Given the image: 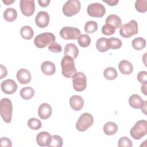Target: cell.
I'll return each instance as SVG.
<instances>
[{
    "label": "cell",
    "instance_id": "6da1fadb",
    "mask_svg": "<svg viewBox=\"0 0 147 147\" xmlns=\"http://www.w3.org/2000/svg\"><path fill=\"white\" fill-rule=\"evenodd\" d=\"M62 75L67 78H71L76 72L74 60L71 57L64 56L61 61Z\"/></svg>",
    "mask_w": 147,
    "mask_h": 147
},
{
    "label": "cell",
    "instance_id": "7a4b0ae2",
    "mask_svg": "<svg viewBox=\"0 0 147 147\" xmlns=\"http://www.w3.org/2000/svg\"><path fill=\"white\" fill-rule=\"evenodd\" d=\"M13 112V105L9 98H4L1 100L0 114L3 120L6 123H10L11 121Z\"/></svg>",
    "mask_w": 147,
    "mask_h": 147
},
{
    "label": "cell",
    "instance_id": "3957f363",
    "mask_svg": "<svg viewBox=\"0 0 147 147\" xmlns=\"http://www.w3.org/2000/svg\"><path fill=\"white\" fill-rule=\"evenodd\" d=\"M130 136L134 140H140L147 133V122L146 120L138 121L130 130Z\"/></svg>",
    "mask_w": 147,
    "mask_h": 147
},
{
    "label": "cell",
    "instance_id": "277c9868",
    "mask_svg": "<svg viewBox=\"0 0 147 147\" xmlns=\"http://www.w3.org/2000/svg\"><path fill=\"white\" fill-rule=\"evenodd\" d=\"M55 35L49 32H45L36 36L34 39V43L36 47L43 48L49 46L52 42L55 41Z\"/></svg>",
    "mask_w": 147,
    "mask_h": 147
},
{
    "label": "cell",
    "instance_id": "5b68a950",
    "mask_svg": "<svg viewBox=\"0 0 147 147\" xmlns=\"http://www.w3.org/2000/svg\"><path fill=\"white\" fill-rule=\"evenodd\" d=\"M138 24L134 20L130 21L120 27L119 34L124 38H129L138 33Z\"/></svg>",
    "mask_w": 147,
    "mask_h": 147
},
{
    "label": "cell",
    "instance_id": "8992f818",
    "mask_svg": "<svg viewBox=\"0 0 147 147\" xmlns=\"http://www.w3.org/2000/svg\"><path fill=\"white\" fill-rule=\"evenodd\" d=\"M94 122V118L92 115L88 113H84L80 115L76 123V128L79 131H84L90 126Z\"/></svg>",
    "mask_w": 147,
    "mask_h": 147
},
{
    "label": "cell",
    "instance_id": "52a82bcc",
    "mask_svg": "<svg viewBox=\"0 0 147 147\" xmlns=\"http://www.w3.org/2000/svg\"><path fill=\"white\" fill-rule=\"evenodd\" d=\"M81 5L79 1L68 0L63 6V14L67 17H72L76 14L80 10Z\"/></svg>",
    "mask_w": 147,
    "mask_h": 147
},
{
    "label": "cell",
    "instance_id": "ba28073f",
    "mask_svg": "<svg viewBox=\"0 0 147 147\" xmlns=\"http://www.w3.org/2000/svg\"><path fill=\"white\" fill-rule=\"evenodd\" d=\"M72 83L75 91L80 92L84 90L87 86L86 76L83 72H76L72 76Z\"/></svg>",
    "mask_w": 147,
    "mask_h": 147
},
{
    "label": "cell",
    "instance_id": "9c48e42d",
    "mask_svg": "<svg viewBox=\"0 0 147 147\" xmlns=\"http://www.w3.org/2000/svg\"><path fill=\"white\" fill-rule=\"evenodd\" d=\"M80 30L75 27L65 26L60 31V35L64 40H76L80 36Z\"/></svg>",
    "mask_w": 147,
    "mask_h": 147
},
{
    "label": "cell",
    "instance_id": "30bf717a",
    "mask_svg": "<svg viewBox=\"0 0 147 147\" xmlns=\"http://www.w3.org/2000/svg\"><path fill=\"white\" fill-rule=\"evenodd\" d=\"M87 11L90 16L92 17L100 18L105 15L106 13V9L101 3L95 2L88 5Z\"/></svg>",
    "mask_w": 147,
    "mask_h": 147
},
{
    "label": "cell",
    "instance_id": "8fae6325",
    "mask_svg": "<svg viewBox=\"0 0 147 147\" xmlns=\"http://www.w3.org/2000/svg\"><path fill=\"white\" fill-rule=\"evenodd\" d=\"M20 6L22 13L27 17L32 16L35 11V4L33 0H21Z\"/></svg>",
    "mask_w": 147,
    "mask_h": 147
},
{
    "label": "cell",
    "instance_id": "7c38bea8",
    "mask_svg": "<svg viewBox=\"0 0 147 147\" xmlns=\"http://www.w3.org/2000/svg\"><path fill=\"white\" fill-rule=\"evenodd\" d=\"M1 88L4 93L10 95L14 94L16 91L17 89V84L14 80L8 79L1 83Z\"/></svg>",
    "mask_w": 147,
    "mask_h": 147
},
{
    "label": "cell",
    "instance_id": "4fadbf2b",
    "mask_svg": "<svg viewBox=\"0 0 147 147\" xmlns=\"http://www.w3.org/2000/svg\"><path fill=\"white\" fill-rule=\"evenodd\" d=\"M49 22V16L45 11H39L35 18L36 24L41 28L47 26Z\"/></svg>",
    "mask_w": 147,
    "mask_h": 147
},
{
    "label": "cell",
    "instance_id": "5bb4252c",
    "mask_svg": "<svg viewBox=\"0 0 147 147\" xmlns=\"http://www.w3.org/2000/svg\"><path fill=\"white\" fill-rule=\"evenodd\" d=\"M52 136L47 131H41L36 136V142L40 146H49Z\"/></svg>",
    "mask_w": 147,
    "mask_h": 147
},
{
    "label": "cell",
    "instance_id": "9a60e30c",
    "mask_svg": "<svg viewBox=\"0 0 147 147\" xmlns=\"http://www.w3.org/2000/svg\"><path fill=\"white\" fill-rule=\"evenodd\" d=\"M17 79L18 82L22 84L29 83L31 81V74L26 69L21 68L19 69L16 75Z\"/></svg>",
    "mask_w": 147,
    "mask_h": 147
},
{
    "label": "cell",
    "instance_id": "2e32d148",
    "mask_svg": "<svg viewBox=\"0 0 147 147\" xmlns=\"http://www.w3.org/2000/svg\"><path fill=\"white\" fill-rule=\"evenodd\" d=\"M52 110L49 104L43 103L40 105L38 109V114L41 119H47L49 118L52 114Z\"/></svg>",
    "mask_w": 147,
    "mask_h": 147
},
{
    "label": "cell",
    "instance_id": "e0dca14e",
    "mask_svg": "<svg viewBox=\"0 0 147 147\" xmlns=\"http://www.w3.org/2000/svg\"><path fill=\"white\" fill-rule=\"evenodd\" d=\"M147 103L146 100H143L140 96L137 94L131 95L129 99V105L134 109H142L144 105Z\"/></svg>",
    "mask_w": 147,
    "mask_h": 147
},
{
    "label": "cell",
    "instance_id": "ac0fdd59",
    "mask_svg": "<svg viewBox=\"0 0 147 147\" xmlns=\"http://www.w3.org/2000/svg\"><path fill=\"white\" fill-rule=\"evenodd\" d=\"M69 105L75 111H80L83 107L84 100L79 95H73L69 99Z\"/></svg>",
    "mask_w": 147,
    "mask_h": 147
},
{
    "label": "cell",
    "instance_id": "d6986e66",
    "mask_svg": "<svg viewBox=\"0 0 147 147\" xmlns=\"http://www.w3.org/2000/svg\"><path fill=\"white\" fill-rule=\"evenodd\" d=\"M64 54L65 55V56L71 57L74 59H76L79 54L78 48L75 44H67L64 47Z\"/></svg>",
    "mask_w": 147,
    "mask_h": 147
},
{
    "label": "cell",
    "instance_id": "ffe728a7",
    "mask_svg": "<svg viewBox=\"0 0 147 147\" xmlns=\"http://www.w3.org/2000/svg\"><path fill=\"white\" fill-rule=\"evenodd\" d=\"M118 69L122 74L129 75L133 71V66L129 61L122 60L118 64Z\"/></svg>",
    "mask_w": 147,
    "mask_h": 147
},
{
    "label": "cell",
    "instance_id": "44dd1931",
    "mask_svg": "<svg viewBox=\"0 0 147 147\" xmlns=\"http://www.w3.org/2000/svg\"><path fill=\"white\" fill-rule=\"evenodd\" d=\"M41 69L46 75H52L55 73L56 67L54 63L50 61H44L41 65Z\"/></svg>",
    "mask_w": 147,
    "mask_h": 147
},
{
    "label": "cell",
    "instance_id": "7402d4cb",
    "mask_svg": "<svg viewBox=\"0 0 147 147\" xmlns=\"http://www.w3.org/2000/svg\"><path fill=\"white\" fill-rule=\"evenodd\" d=\"M106 24L110 25L115 29H118L121 26L122 21L119 16L115 14H110L107 16L105 21Z\"/></svg>",
    "mask_w": 147,
    "mask_h": 147
},
{
    "label": "cell",
    "instance_id": "603a6c76",
    "mask_svg": "<svg viewBox=\"0 0 147 147\" xmlns=\"http://www.w3.org/2000/svg\"><path fill=\"white\" fill-rule=\"evenodd\" d=\"M117 131L118 126L113 122H108L103 126V131L107 136L114 135Z\"/></svg>",
    "mask_w": 147,
    "mask_h": 147
},
{
    "label": "cell",
    "instance_id": "cb8c5ba5",
    "mask_svg": "<svg viewBox=\"0 0 147 147\" xmlns=\"http://www.w3.org/2000/svg\"><path fill=\"white\" fill-rule=\"evenodd\" d=\"M17 17L16 10L12 7L7 8L3 12V18L7 22H13Z\"/></svg>",
    "mask_w": 147,
    "mask_h": 147
},
{
    "label": "cell",
    "instance_id": "d4e9b609",
    "mask_svg": "<svg viewBox=\"0 0 147 147\" xmlns=\"http://www.w3.org/2000/svg\"><path fill=\"white\" fill-rule=\"evenodd\" d=\"M20 34L23 38L25 40H30L33 37L34 32L32 27L25 25L21 28Z\"/></svg>",
    "mask_w": 147,
    "mask_h": 147
},
{
    "label": "cell",
    "instance_id": "484cf974",
    "mask_svg": "<svg viewBox=\"0 0 147 147\" xmlns=\"http://www.w3.org/2000/svg\"><path fill=\"white\" fill-rule=\"evenodd\" d=\"M21 97L25 100H29L33 98L34 94V91L31 87H25L20 90Z\"/></svg>",
    "mask_w": 147,
    "mask_h": 147
},
{
    "label": "cell",
    "instance_id": "4316f807",
    "mask_svg": "<svg viewBox=\"0 0 147 147\" xmlns=\"http://www.w3.org/2000/svg\"><path fill=\"white\" fill-rule=\"evenodd\" d=\"M107 47L109 49H117L121 47L122 42V41L115 37H110L107 38Z\"/></svg>",
    "mask_w": 147,
    "mask_h": 147
},
{
    "label": "cell",
    "instance_id": "83f0119b",
    "mask_svg": "<svg viewBox=\"0 0 147 147\" xmlns=\"http://www.w3.org/2000/svg\"><path fill=\"white\" fill-rule=\"evenodd\" d=\"M133 48L137 51L144 49L146 46V40L142 37H136L131 42Z\"/></svg>",
    "mask_w": 147,
    "mask_h": 147
},
{
    "label": "cell",
    "instance_id": "f1b7e54d",
    "mask_svg": "<svg viewBox=\"0 0 147 147\" xmlns=\"http://www.w3.org/2000/svg\"><path fill=\"white\" fill-rule=\"evenodd\" d=\"M107 38L105 37L99 38L97 40L96 42V48L99 52H105L108 51L109 48L107 43Z\"/></svg>",
    "mask_w": 147,
    "mask_h": 147
},
{
    "label": "cell",
    "instance_id": "f546056e",
    "mask_svg": "<svg viewBox=\"0 0 147 147\" xmlns=\"http://www.w3.org/2000/svg\"><path fill=\"white\" fill-rule=\"evenodd\" d=\"M103 76L107 80H114L118 76V72L114 68L110 67L105 69Z\"/></svg>",
    "mask_w": 147,
    "mask_h": 147
},
{
    "label": "cell",
    "instance_id": "4dcf8cb0",
    "mask_svg": "<svg viewBox=\"0 0 147 147\" xmlns=\"http://www.w3.org/2000/svg\"><path fill=\"white\" fill-rule=\"evenodd\" d=\"M78 42L81 47H88L91 43V38L88 34H83L78 37Z\"/></svg>",
    "mask_w": 147,
    "mask_h": 147
},
{
    "label": "cell",
    "instance_id": "1f68e13d",
    "mask_svg": "<svg viewBox=\"0 0 147 147\" xmlns=\"http://www.w3.org/2000/svg\"><path fill=\"white\" fill-rule=\"evenodd\" d=\"M98 24L94 21H88L84 25V30L87 33H92L97 30Z\"/></svg>",
    "mask_w": 147,
    "mask_h": 147
},
{
    "label": "cell",
    "instance_id": "d6a6232c",
    "mask_svg": "<svg viewBox=\"0 0 147 147\" xmlns=\"http://www.w3.org/2000/svg\"><path fill=\"white\" fill-rule=\"evenodd\" d=\"M27 123L29 127L32 130H38L42 126L41 122L36 118H30Z\"/></svg>",
    "mask_w": 147,
    "mask_h": 147
},
{
    "label": "cell",
    "instance_id": "836d02e7",
    "mask_svg": "<svg viewBox=\"0 0 147 147\" xmlns=\"http://www.w3.org/2000/svg\"><path fill=\"white\" fill-rule=\"evenodd\" d=\"M135 8L140 13H145L147 11V1L137 0L135 2Z\"/></svg>",
    "mask_w": 147,
    "mask_h": 147
},
{
    "label": "cell",
    "instance_id": "e575fe53",
    "mask_svg": "<svg viewBox=\"0 0 147 147\" xmlns=\"http://www.w3.org/2000/svg\"><path fill=\"white\" fill-rule=\"evenodd\" d=\"M63 144L62 138L58 135L52 136V140L50 144V147H61Z\"/></svg>",
    "mask_w": 147,
    "mask_h": 147
},
{
    "label": "cell",
    "instance_id": "d590c367",
    "mask_svg": "<svg viewBox=\"0 0 147 147\" xmlns=\"http://www.w3.org/2000/svg\"><path fill=\"white\" fill-rule=\"evenodd\" d=\"M132 145L131 141L127 137H122L118 142L119 147H131Z\"/></svg>",
    "mask_w": 147,
    "mask_h": 147
},
{
    "label": "cell",
    "instance_id": "8d00e7d4",
    "mask_svg": "<svg viewBox=\"0 0 147 147\" xmlns=\"http://www.w3.org/2000/svg\"><path fill=\"white\" fill-rule=\"evenodd\" d=\"M115 31V28L110 25L105 24L102 28V32L106 36L113 35Z\"/></svg>",
    "mask_w": 147,
    "mask_h": 147
},
{
    "label": "cell",
    "instance_id": "74e56055",
    "mask_svg": "<svg viewBox=\"0 0 147 147\" xmlns=\"http://www.w3.org/2000/svg\"><path fill=\"white\" fill-rule=\"evenodd\" d=\"M48 49L49 51L54 53H59L61 51V46L56 42H53L48 46Z\"/></svg>",
    "mask_w": 147,
    "mask_h": 147
},
{
    "label": "cell",
    "instance_id": "f35d334b",
    "mask_svg": "<svg viewBox=\"0 0 147 147\" xmlns=\"http://www.w3.org/2000/svg\"><path fill=\"white\" fill-rule=\"evenodd\" d=\"M138 81L142 84H146L147 83V72L145 71H140L137 76Z\"/></svg>",
    "mask_w": 147,
    "mask_h": 147
},
{
    "label": "cell",
    "instance_id": "ab89813d",
    "mask_svg": "<svg viewBox=\"0 0 147 147\" xmlns=\"http://www.w3.org/2000/svg\"><path fill=\"white\" fill-rule=\"evenodd\" d=\"M0 145L1 146H7V147H11V140L8 138L7 137H2L0 140Z\"/></svg>",
    "mask_w": 147,
    "mask_h": 147
},
{
    "label": "cell",
    "instance_id": "60d3db41",
    "mask_svg": "<svg viewBox=\"0 0 147 147\" xmlns=\"http://www.w3.org/2000/svg\"><path fill=\"white\" fill-rule=\"evenodd\" d=\"M0 71H1V75H0V79H2L3 78H5L7 74V71L6 67L3 65L2 64L0 65Z\"/></svg>",
    "mask_w": 147,
    "mask_h": 147
},
{
    "label": "cell",
    "instance_id": "b9f144b4",
    "mask_svg": "<svg viewBox=\"0 0 147 147\" xmlns=\"http://www.w3.org/2000/svg\"><path fill=\"white\" fill-rule=\"evenodd\" d=\"M38 2L41 6L45 7L49 5V3H50V1L49 0H38Z\"/></svg>",
    "mask_w": 147,
    "mask_h": 147
},
{
    "label": "cell",
    "instance_id": "7bdbcfd3",
    "mask_svg": "<svg viewBox=\"0 0 147 147\" xmlns=\"http://www.w3.org/2000/svg\"><path fill=\"white\" fill-rule=\"evenodd\" d=\"M103 2L108 4L109 6H114L118 3V0H103Z\"/></svg>",
    "mask_w": 147,
    "mask_h": 147
},
{
    "label": "cell",
    "instance_id": "ee69618b",
    "mask_svg": "<svg viewBox=\"0 0 147 147\" xmlns=\"http://www.w3.org/2000/svg\"><path fill=\"white\" fill-rule=\"evenodd\" d=\"M15 0H3L2 2L6 5H10V4L14 2Z\"/></svg>",
    "mask_w": 147,
    "mask_h": 147
},
{
    "label": "cell",
    "instance_id": "f6af8a7d",
    "mask_svg": "<svg viewBox=\"0 0 147 147\" xmlns=\"http://www.w3.org/2000/svg\"><path fill=\"white\" fill-rule=\"evenodd\" d=\"M146 84H142V86H141V91L144 93V95H146Z\"/></svg>",
    "mask_w": 147,
    "mask_h": 147
}]
</instances>
